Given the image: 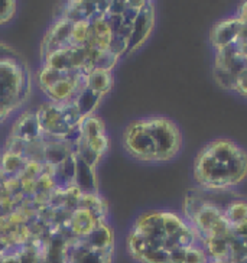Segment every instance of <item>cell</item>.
Wrapping results in <instances>:
<instances>
[{
	"instance_id": "1",
	"label": "cell",
	"mask_w": 247,
	"mask_h": 263,
	"mask_svg": "<svg viewBox=\"0 0 247 263\" xmlns=\"http://www.w3.org/2000/svg\"><path fill=\"white\" fill-rule=\"evenodd\" d=\"M201 243L200 234L184 216L172 211H149L135 221L127 236V252L136 260L146 250L188 249Z\"/></svg>"
},
{
	"instance_id": "2",
	"label": "cell",
	"mask_w": 247,
	"mask_h": 263,
	"mask_svg": "<svg viewBox=\"0 0 247 263\" xmlns=\"http://www.w3.org/2000/svg\"><path fill=\"white\" fill-rule=\"evenodd\" d=\"M193 175L200 190L230 191L246 181L247 151L227 138L211 140L195 156Z\"/></svg>"
},
{
	"instance_id": "3",
	"label": "cell",
	"mask_w": 247,
	"mask_h": 263,
	"mask_svg": "<svg viewBox=\"0 0 247 263\" xmlns=\"http://www.w3.org/2000/svg\"><path fill=\"white\" fill-rule=\"evenodd\" d=\"M182 143L179 126L163 116L135 120L127 124L123 133L124 151L142 162H169L181 152Z\"/></svg>"
},
{
	"instance_id": "4",
	"label": "cell",
	"mask_w": 247,
	"mask_h": 263,
	"mask_svg": "<svg viewBox=\"0 0 247 263\" xmlns=\"http://www.w3.org/2000/svg\"><path fill=\"white\" fill-rule=\"evenodd\" d=\"M243 31V21L237 15L227 16L213 25L210 31V42L216 51L229 47L239 39Z\"/></svg>"
},
{
	"instance_id": "5",
	"label": "cell",
	"mask_w": 247,
	"mask_h": 263,
	"mask_svg": "<svg viewBox=\"0 0 247 263\" xmlns=\"http://www.w3.org/2000/svg\"><path fill=\"white\" fill-rule=\"evenodd\" d=\"M71 28L72 22L68 19L61 17L58 22H55L51 29L47 32L44 42H42V57L52 54L60 49H67L71 47Z\"/></svg>"
},
{
	"instance_id": "6",
	"label": "cell",
	"mask_w": 247,
	"mask_h": 263,
	"mask_svg": "<svg viewBox=\"0 0 247 263\" xmlns=\"http://www.w3.org/2000/svg\"><path fill=\"white\" fill-rule=\"evenodd\" d=\"M155 25V8L152 2H146L145 6L142 8L139 15L135 21L133 25V31H131L130 42H129V51L133 52L138 48H140L145 41L149 38L150 32L154 29Z\"/></svg>"
},
{
	"instance_id": "7",
	"label": "cell",
	"mask_w": 247,
	"mask_h": 263,
	"mask_svg": "<svg viewBox=\"0 0 247 263\" xmlns=\"http://www.w3.org/2000/svg\"><path fill=\"white\" fill-rule=\"evenodd\" d=\"M104 218L106 217L96 216L88 210L77 209L71 213L70 218L67 221V226H68L71 234L74 237H85L87 234L93 232L97 226L106 223Z\"/></svg>"
},
{
	"instance_id": "8",
	"label": "cell",
	"mask_w": 247,
	"mask_h": 263,
	"mask_svg": "<svg viewBox=\"0 0 247 263\" xmlns=\"http://www.w3.org/2000/svg\"><path fill=\"white\" fill-rule=\"evenodd\" d=\"M10 136H15L17 139H22L26 143L35 142L42 138V129L39 124L36 111L28 110L19 119H16L15 124L12 127Z\"/></svg>"
},
{
	"instance_id": "9",
	"label": "cell",
	"mask_w": 247,
	"mask_h": 263,
	"mask_svg": "<svg viewBox=\"0 0 247 263\" xmlns=\"http://www.w3.org/2000/svg\"><path fill=\"white\" fill-rule=\"evenodd\" d=\"M81 241L85 248L96 250V252H111L115 246V237L113 230L110 229L107 223L97 226L93 232L87 234L85 237H81Z\"/></svg>"
},
{
	"instance_id": "10",
	"label": "cell",
	"mask_w": 247,
	"mask_h": 263,
	"mask_svg": "<svg viewBox=\"0 0 247 263\" xmlns=\"http://www.w3.org/2000/svg\"><path fill=\"white\" fill-rule=\"evenodd\" d=\"M44 140V163L58 166L72 154L71 146L64 139Z\"/></svg>"
},
{
	"instance_id": "11",
	"label": "cell",
	"mask_w": 247,
	"mask_h": 263,
	"mask_svg": "<svg viewBox=\"0 0 247 263\" xmlns=\"http://www.w3.org/2000/svg\"><path fill=\"white\" fill-rule=\"evenodd\" d=\"M97 16V5L96 2H71L65 8V13L62 17L70 22H90Z\"/></svg>"
},
{
	"instance_id": "12",
	"label": "cell",
	"mask_w": 247,
	"mask_h": 263,
	"mask_svg": "<svg viewBox=\"0 0 247 263\" xmlns=\"http://www.w3.org/2000/svg\"><path fill=\"white\" fill-rule=\"evenodd\" d=\"M113 87V76L108 71L94 70L87 76V90L103 97Z\"/></svg>"
},
{
	"instance_id": "13",
	"label": "cell",
	"mask_w": 247,
	"mask_h": 263,
	"mask_svg": "<svg viewBox=\"0 0 247 263\" xmlns=\"http://www.w3.org/2000/svg\"><path fill=\"white\" fill-rule=\"evenodd\" d=\"M78 136L85 140L93 139L101 135H106V126L100 117L88 116L83 119V122L78 126Z\"/></svg>"
},
{
	"instance_id": "14",
	"label": "cell",
	"mask_w": 247,
	"mask_h": 263,
	"mask_svg": "<svg viewBox=\"0 0 247 263\" xmlns=\"http://www.w3.org/2000/svg\"><path fill=\"white\" fill-rule=\"evenodd\" d=\"M224 216L232 227L243 224L247 221V201H232L224 209Z\"/></svg>"
},
{
	"instance_id": "15",
	"label": "cell",
	"mask_w": 247,
	"mask_h": 263,
	"mask_svg": "<svg viewBox=\"0 0 247 263\" xmlns=\"http://www.w3.org/2000/svg\"><path fill=\"white\" fill-rule=\"evenodd\" d=\"M100 100L101 97L99 94L93 93V91H90V90H85V91H83V93L78 96L74 103H75V106H77L78 110H80L83 119H85V117L93 116L94 108L99 106Z\"/></svg>"
},
{
	"instance_id": "16",
	"label": "cell",
	"mask_w": 247,
	"mask_h": 263,
	"mask_svg": "<svg viewBox=\"0 0 247 263\" xmlns=\"http://www.w3.org/2000/svg\"><path fill=\"white\" fill-rule=\"evenodd\" d=\"M26 159L24 156L15 155L10 152H5L2 159H0V168L5 171L8 175H19L24 171L25 165H26Z\"/></svg>"
},
{
	"instance_id": "17",
	"label": "cell",
	"mask_w": 247,
	"mask_h": 263,
	"mask_svg": "<svg viewBox=\"0 0 247 263\" xmlns=\"http://www.w3.org/2000/svg\"><path fill=\"white\" fill-rule=\"evenodd\" d=\"M70 76V71L68 72H62V71L54 70L48 65H42V68L39 70L38 72V85L44 90L47 91L49 87H52L55 83H58L60 80H62L64 77Z\"/></svg>"
},
{
	"instance_id": "18",
	"label": "cell",
	"mask_w": 247,
	"mask_h": 263,
	"mask_svg": "<svg viewBox=\"0 0 247 263\" xmlns=\"http://www.w3.org/2000/svg\"><path fill=\"white\" fill-rule=\"evenodd\" d=\"M119 57L110 52L108 49H104V51H99L96 58H94L93 65H91V70H100V71H108L111 72L113 67L116 65Z\"/></svg>"
},
{
	"instance_id": "19",
	"label": "cell",
	"mask_w": 247,
	"mask_h": 263,
	"mask_svg": "<svg viewBox=\"0 0 247 263\" xmlns=\"http://www.w3.org/2000/svg\"><path fill=\"white\" fill-rule=\"evenodd\" d=\"M90 22H75L71 28V47H84L88 36Z\"/></svg>"
},
{
	"instance_id": "20",
	"label": "cell",
	"mask_w": 247,
	"mask_h": 263,
	"mask_svg": "<svg viewBox=\"0 0 247 263\" xmlns=\"http://www.w3.org/2000/svg\"><path fill=\"white\" fill-rule=\"evenodd\" d=\"M213 76H214V80H216L217 84L220 85L221 88L229 90V91H236L237 77H234L232 72L213 67Z\"/></svg>"
},
{
	"instance_id": "21",
	"label": "cell",
	"mask_w": 247,
	"mask_h": 263,
	"mask_svg": "<svg viewBox=\"0 0 247 263\" xmlns=\"http://www.w3.org/2000/svg\"><path fill=\"white\" fill-rule=\"evenodd\" d=\"M210 259L202 245H194L191 248L186 249L185 252V263H208Z\"/></svg>"
},
{
	"instance_id": "22",
	"label": "cell",
	"mask_w": 247,
	"mask_h": 263,
	"mask_svg": "<svg viewBox=\"0 0 247 263\" xmlns=\"http://www.w3.org/2000/svg\"><path fill=\"white\" fill-rule=\"evenodd\" d=\"M80 138V136H78ZM81 140H84L85 143H87V146L90 147L91 151H94L96 154H99L100 156H103L106 152H107L108 149V139L106 135H101V136H97V138H93V139L90 140H85L83 138H80Z\"/></svg>"
},
{
	"instance_id": "23",
	"label": "cell",
	"mask_w": 247,
	"mask_h": 263,
	"mask_svg": "<svg viewBox=\"0 0 247 263\" xmlns=\"http://www.w3.org/2000/svg\"><path fill=\"white\" fill-rule=\"evenodd\" d=\"M16 12V3L10 0H0V25L10 21Z\"/></svg>"
},
{
	"instance_id": "24",
	"label": "cell",
	"mask_w": 247,
	"mask_h": 263,
	"mask_svg": "<svg viewBox=\"0 0 247 263\" xmlns=\"http://www.w3.org/2000/svg\"><path fill=\"white\" fill-rule=\"evenodd\" d=\"M26 151V142L22 139H17L15 136H10L6 142V152L15 154V155L24 156Z\"/></svg>"
},
{
	"instance_id": "25",
	"label": "cell",
	"mask_w": 247,
	"mask_h": 263,
	"mask_svg": "<svg viewBox=\"0 0 247 263\" xmlns=\"http://www.w3.org/2000/svg\"><path fill=\"white\" fill-rule=\"evenodd\" d=\"M236 93L247 99V70L243 71L237 77V84H236Z\"/></svg>"
},
{
	"instance_id": "26",
	"label": "cell",
	"mask_w": 247,
	"mask_h": 263,
	"mask_svg": "<svg viewBox=\"0 0 247 263\" xmlns=\"http://www.w3.org/2000/svg\"><path fill=\"white\" fill-rule=\"evenodd\" d=\"M5 61H16L15 54H13V51L9 47H6L5 44H0V62Z\"/></svg>"
},
{
	"instance_id": "27",
	"label": "cell",
	"mask_w": 247,
	"mask_h": 263,
	"mask_svg": "<svg viewBox=\"0 0 247 263\" xmlns=\"http://www.w3.org/2000/svg\"><path fill=\"white\" fill-rule=\"evenodd\" d=\"M208 263H234L233 259H223V260H210Z\"/></svg>"
},
{
	"instance_id": "28",
	"label": "cell",
	"mask_w": 247,
	"mask_h": 263,
	"mask_svg": "<svg viewBox=\"0 0 247 263\" xmlns=\"http://www.w3.org/2000/svg\"><path fill=\"white\" fill-rule=\"evenodd\" d=\"M9 116V113H5V111H0V123L6 119V117Z\"/></svg>"
},
{
	"instance_id": "29",
	"label": "cell",
	"mask_w": 247,
	"mask_h": 263,
	"mask_svg": "<svg viewBox=\"0 0 247 263\" xmlns=\"http://www.w3.org/2000/svg\"><path fill=\"white\" fill-rule=\"evenodd\" d=\"M3 260H5V253L0 252V263H3Z\"/></svg>"
}]
</instances>
